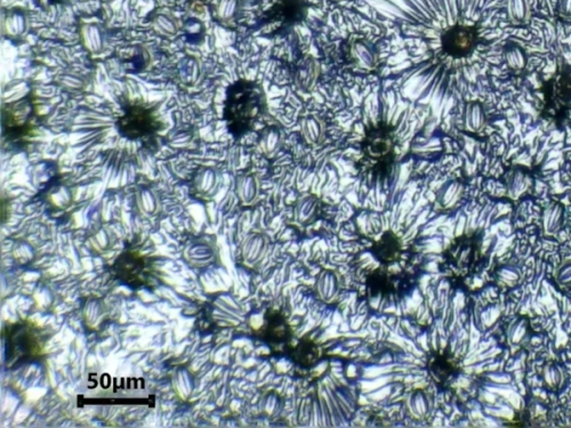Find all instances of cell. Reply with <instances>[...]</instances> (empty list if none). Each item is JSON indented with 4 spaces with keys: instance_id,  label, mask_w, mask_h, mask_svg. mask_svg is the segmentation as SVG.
<instances>
[{
    "instance_id": "cell-9",
    "label": "cell",
    "mask_w": 571,
    "mask_h": 428,
    "mask_svg": "<svg viewBox=\"0 0 571 428\" xmlns=\"http://www.w3.org/2000/svg\"><path fill=\"white\" fill-rule=\"evenodd\" d=\"M507 14L511 22L516 26L528 23L530 19V6L528 0H507Z\"/></svg>"
},
{
    "instance_id": "cell-11",
    "label": "cell",
    "mask_w": 571,
    "mask_h": 428,
    "mask_svg": "<svg viewBox=\"0 0 571 428\" xmlns=\"http://www.w3.org/2000/svg\"><path fill=\"white\" fill-rule=\"evenodd\" d=\"M135 49H134L133 56L127 58V60H123L125 63L133 65L130 72L142 71L143 69H146V65H148V55L146 49H137V51H135Z\"/></svg>"
},
{
    "instance_id": "cell-4",
    "label": "cell",
    "mask_w": 571,
    "mask_h": 428,
    "mask_svg": "<svg viewBox=\"0 0 571 428\" xmlns=\"http://www.w3.org/2000/svg\"><path fill=\"white\" fill-rule=\"evenodd\" d=\"M38 109L33 94L8 103L1 111L3 135L7 142L24 143L36 134Z\"/></svg>"
},
{
    "instance_id": "cell-10",
    "label": "cell",
    "mask_w": 571,
    "mask_h": 428,
    "mask_svg": "<svg viewBox=\"0 0 571 428\" xmlns=\"http://www.w3.org/2000/svg\"><path fill=\"white\" fill-rule=\"evenodd\" d=\"M505 60L506 65L513 70H521L526 67V56L521 49H507L505 51Z\"/></svg>"
},
{
    "instance_id": "cell-6",
    "label": "cell",
    "mask_w": 571,
    "mask_h": 428,
    "mask_svg": "<svg viewBox=\"0 0 571 428\" xmlns=\"http://www.w3.org/2000/svg\"><path fill=\"white\" fill-rule=\"evenodd\" d=\"M112 270L117 280L132 289L151 288L155 284V265L139 251H123L113 263Z\"/></svg>"
},
{
    "instance_id": "cell-2",
    "label": "cell",
    "mask_w": 571,
    "mask_h": 428,
    "mask_svg": "<svg viewBox=\"0 0 571 428\" xmlns=\"http://www.w3.org/2000/svg\"><path fill=\"white\" fill-rule=\"evenodd\" d=\"M45 330L29 320H21L3 328V363L8 369H17L35 363L45 355L47 341Z\"/></svg>"
},
{
    "instance_id": "cell-5",
    "label": "cell",
    "mask_w": 571,
    "mask_h": 428,
    "mask_svg": "<svg viewBox=\"0 0 571 428\" xmlns=\"http://www.w3.org/2000/svg\"><path fill=\"white\" fill-rule=\"evenodd\" d=\"M544 114L559 127L571 125V65L560 67L544 87Z\"/></svg>"
},
{
    "instance_id": "cell-7",
    "label": "cell",
    "mask_w": 571,
    "mask_h": 428,
    "mask_svg": "<svg viewBox=\"0 0 571 428\" xmlns=\"http://www.w3.org/2000/svg\"><path fill=\"white\" fill-rule=\"evenodd\" d=\"M398 136L395 128L385 121L370 123L366 130L365 139L362 141V150L366 158L373 161L392 162L395 155Z\"/></svg>"
},
{
    "instance_id": "cell-3",
    "label": "cell",
    "mask_w": 571,
    "mask_h": 428,
    "mask_svg": "<svg viewBox=\"0 0 571 428\" xmlns=\"http://www.w3.org/2000/svg\"><path fill=\"white\" fill-rule=\"evenodd\" d=\"M123 114L117 119L116 128L123 139L139 141L155 136L164 129L157 109L143 101L126 100L121 104Z\"/></svg>"
},
{
    "instance_id": "cell-12",
    "label": "cell",
    "mask_w": 571,
    "mask_h": 428,
    "mask_svg": "<svg viewBox=\"0 0 571 428\" xmlns=\"http://www.w3.org/2000/svg\"><path fill=\"white\" fill-rule=\"evenodd\" d=\"M559 12L562 17L571 19V0H559Z\"/></svg>"
},
{
    "instance_id": "cell-8",
    "label": "cell",
    "mask_w": 571,
    "mask_h": 428,
    "mask_svg": "<svg viewBox=\"0 0 571 428\" xmlns=\"http://www.w3.org/2000/svg\"><path fill=\"white\" fill-rule=\"evenodd\" d=\"M309 8V0H270L263 19L266 23H279L280 29H289L305 19Z\"/></svg>"
},
{
    "instance_id": "cell-1",
    "label": "cell",
    "mask_w": 571,
    "mask_h": 428,
    "mask_svg": "<svg viewBox=\"0 0 571 428\" xmlns=\"http://www.w3.org/2000/svg\"><path fill=\"white\" fill-rule=\"evenodd\" d=\"M266 111V95L256 81L238 79L226 88L223 119L233 139L248 134Z\"/></svg>"
},
{
    "instance_id": "cell-13",
    "label": "cell",
    "mask_w": 571,
    "mask_h": 428,
    "mask_svg": "<svg viewBox=\"0 0 571 428\" xmlns=\"http://www.w3.org/2000/svg\"><path fill=\"white\" fill-rule=\"evenodd\" d=\"M36 1L37 5L39 7H44L45 5L49 6V5H56V3H60L63 0H35Z\"/></svg>"
}]
</instances>
